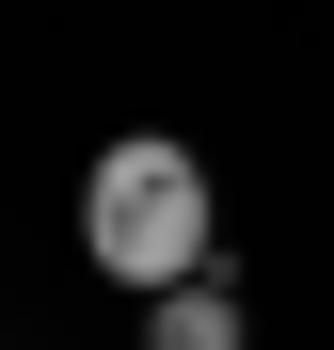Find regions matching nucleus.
Listing matches in <instances>:
<instances>
[{
  "label": "nucleus",
  "mask_w": 334,
  "mask_h": 350,
  "mask_svg": "<svg viewBox=\"0 0 334 350\" xmlns=\"http://www.w3.org/2000/svg\"><path fill=\"white\" fill-rule=\"evenodd\" d=\"M143 350H255V303H239L223 271H191V286L143 303Z\"/></svg>",
  "instance_id": "nucleus-2"
},
{
  "label": "nucleus",
  "mask_w": 334,
  "mask_h": 350,
  "mask_svg": "<svg viewBox=\"0 0 334 350\" xmlns=\"http://www.w3.org/2000/svg\"><path fill=\"white\" fill-rule=\"evenodd\" d=\"M207 239H223V191H207V159L176 144V128H128V144H96L80 159V255H96V286H191L207 271Z\"/></svg>",
  "instance_id": "nucleus-1"
}]
</instances>
